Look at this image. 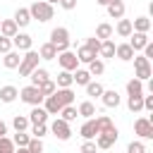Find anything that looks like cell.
<instances>
[{"instance_id":"obj_1","label":"cell","mask_w":153,"mask_h":153,"mask_svg":"<svg viewBox=\"0 0 153 153\" xmlns=\"http://www.w3.org/2000/svg\"><path fill=\"white\" fill-rule=\"evenodd\" d=\"M29 14H31V19H38L41 24H45V22H50V19H53L55 7H53V5H48L45 0H36V2H31V5H29Z\"/></svg>"},{"instance_id":"obj_2","label":"cell","mask_w":153,"mask_h":153,"mask_svg":"<svg viewBox=\"0 0 153 153\" xmlns=\"http://www.w3.org/2000/svg\"><path fill=\"white\" fill-rule=\"evenodd\" d=\"M48 43H53L57 53L69 50V29H65V26H55V29L50 31V41H48Z\"/></svg>"},{"instance_id":"obj_3","label":"cell","mask_w":153,"mask_h":153,"mask_svg":"<svg viewBox=\"0 0 153 153\" xmlns=\"http://www.w3.org/2000/svg\"><path fill=\"white\" fill-rule=\"evenodd\" d=\"M38 60H41V57H38V53H36V50H26V53L22 55L19 67H17V69H19V76H29V74L38 67Z\"/></svg>"},{"instance_id":"obj_4","label":"cell","mask_w":153,"mask_h":153,"mask_svg":"<svg viewBox=\"0 0 153 153\" xmlns=\"http://www.w3.org/2000/svg\"><path fill=\"white\" fill-rule=\"evenodd\" d=\"M131 60H134V69H136L134 79H139V81H148L151 74H153V69H151V60L143 57V55H134Z\"/></svg>"},{"instance_id":"obj_5","label":"cell","mask_w":153,"mask_h":153,"mask_svg":"<svg viewBox=\"0 0 153 153\" xmlns=\"http://www.w3.org/2000/svg\"><path fill=\"white\" fill-rule=\"evenodd\" d=\"M19 98L24 100V103H29L31 108H36V105H41L43 103V96H41V91H38V86H24L22 91H19Z\"/></svg>"},{"instance_id":"obj_6","label":"cell","mask_w":153,"mask_h":153,"mask_svg":"<svg viewBox=\"0 0 153 153\" xmlns=\"http://www.w3.org/2000/svg\"><path fill=\"white\" fill-rule=\"evenodd\" d=\"M117 139H120V131H117V127H112L110 131H105V134H98L96 139H93V143H96V148H112L115 143H117Z\"/></svg>"},{"instance_id":"obj_7","label":"cell","mask_w":153,"mask_h":153,"mask_svg":"<svg viewBox=\"0 0 153 153\" xmlns=\"http://www.w3.org/2000/svg\"><path fill=\"white\" fill-rule=\"evenodd\" d=\"M50 131H53V136H57L60 141H69V136H72V127H69V122H65V120H60V117L53 120Z\"/></svg>"},{"instance_id":"obj_8","label":"cell","mask_w":153,"mask_h":153,"mask_svg":"<svg viewBox=\"0 0 153 153\" xmlns=\"http://www.w3.org/2000/svg\"><path fill=\"white\" fill-rule=\"evenodd\" d=\"M57 62H60V67H62L65 72H74V69H79V60H76V55H74L72 50L57 53Z\"/></svg>"},{"instance_id":"obj_9","label":"cell","mask_w":153,"mask_h":153,"mask_svg":"<svg viewBox=\"0 0 153 153\" xmlns=\"http://www.w3.org/2000/svg\"><path fill=\"white\" fill-rule=\"evenodd\" d=\"M134 131L139 139H153V122L148 117H139L134 122Z\"/></svg>"},{"instance_id":"obj_10","label":"cell","mask_w":153,"mask_h":153,"mask_svg":"<svg viewBox=\"0 0 153 153\" xmlns=\"http://www.w3.org/2000/svg\"><path fill=\"white\" fill-rule=\"evenodd\" d=\"M31 45H33V38H31L29 33H17V36L12 38V48H17L19 53L31 50Z\"/></svg>"},{"instance_id":"obj_11","label":"cell","mask_w":153,"mask_h":153,"mask_svg":"<svg viewBox=\"0 0 153 153\" xmlns=\"http://www.w3.org/2000/svg\"><path fill=\"white\" fill-rule=\"evenodd\" d=\"M79 134L84 136V141H93V139L98 136V127H96V117H91V120H86V122L81 124V129H79Z\"/></svg>"},{"instance_id":"obj_12","label":"cell","mask_w":153,"mask_h":153,"mask_svg":"<svg viewBox=\"0 0 153 153\" xmlns=\"http://www.w3.org/2000/svg\"><path fill=\"white\" fill-rule=\"evenodd\" d=\"M48 117H50V115L43 110V105H36V108H31V112H29V124H45Z\"/></svg>"},{"instance_id":"obj_13","label":"cell","mask_w":153,"mask_h":153,"mask_svg":"<svg viewBox=\"0 0 153 153\" xmlns=\"http://www.w3.org/2000/svg\"><path fill=\"white\" fill-rule=\"evenodd\" d=\"M146 43H148V33L131 31V36H129V45H131V50H134V53H136V50H143V48H146Z\"/></svg>"},{"instance_id":"obj_14","label":"cell","mask_w":153,"mask_h":153,"mask_svg":"<svg viewBox=\"0 0 153 153\" xmlns=\"http://www.w3.org/2000/svg\"><path fill=\"white\" fill-rule=\"evenodd\" d=\"M17 33H19V26L14 24V19H2V22H0V36L14 38Z\"/></svg>"},{"instance_id":"obj_15","label":"cell","mask_w":153,"mask_h":153,"mask_svg":"<svg viewBox=\"0 0 153 153\" xmlns=\"http://www.w3.org/2000/svg\"><path fill=\"white\" fill-rule=\"evenodd\" d=\"M53 96L60 100L62 108H65V105H74V91H72V88H55Z\"/></svg>"},{"instance_id":"obj_16","label":"cell","mask_w":153,"mask_h":153,"mask_svg":"<svg viewBox=\"0 0 153 153\" xmlns=\"http://www.w3.org/2000/svg\"><path fill=\"white\" fill-rule=\"evenodd\" d=\"M134 55H136V53L131 50V45H129V43H120V45H115V57H120L122 62H129Z\"/></svg>"},{"instance_id":"obj_17","label":"cell","mask_w":153,"mask_h":153,"mask_svg":"<svg viewBox=\"0 0 153 153\" xmlns=\"http://www.w3.org/2000/svg\"><path fill=\"white\" fill-rule=\"evenodd\" d=\"M19 62H22V55H19V50H10V53H5V57H2V65H5V69H17V67H19Z\"/></svg>"},{"instance_id":"obj_18","label":"cell","mask_w":153,"mask_h":153,"mask_svg":"<svg viewBox=\"0 0 153 153\" xmlns=\"http://www.w3.org/2000/svg\"><path fill=\"white\" fill-rule=\"evenodd\" d=\"M43 110L48 112V115H60V110H62V105H60V100L55 98V96H48V98H43Z\"/></svg>"},{"instance_id":"obj_19","label":"cell","mask_w":153,"mask_h":153,"mask_svg":"<svg viewBox=\"0 0 153 153\" xmlns=\"http://www.w3.org/2000/svg\"><path fill=\"white\" fill-rule=\"evenodd\" d=\"M29 79H31V86H41L43 81H48V79H50V74H48V69H43V67H36V69L29 74Z\"/></svg>"},{"instance_id":"obj_20","label":"cell","mask_w":153,"mask_h":153,"mask_svg":"<svg viewBox=\"0 0 153 153\" xmlns=\"http://www.w3.org/2000/svg\"><path fill=\"white\" fill-rule=\"evenodd\" d=\"M17 98H19L17 86L7 84V86H2V88H0V100H2V103H12V100H17Z\"/></svg>"},{"instance_id":"obj_21","label":"cell","mask_w":153,"mask_h":153,"mask_svg":"<svg viewBox=\"0 0 153 153\" xmlns=\"http://www.w3.org/2000/svg\"><path fill=\"white\" fill-rule=\"evenodd\" d=\"M100 100H103V105H105V108H117V105H120V93H117L115 88H110V91H103Z\"/></svg>"},{"instance_id":"obj_22","label":"cell","mask_w":153,"mask_h":153,"mask_svg":"<svg viewBox=\"0 0 153 153\" xmlns=\"http://www.w3.org/2000/svg\"><path fill=\"white\" fill-rule=\"evenodd\" d=\"M76 112H79V117H84V120H91V117H96V115H98V112H96V105H93L91 100H84V103H79Z\"/></svg>"},{"instance_id":"obj_23","label":"cell","mask_w":153,"mask_h":153,"mask_svg":"<svg viewBox=\"0 0 153 153\" xmlns=\"http://www.w3.org/2000/svg\"><path fill=\"white\" fill-rule=\"evenodd\" d=\"M14 24H17V26H29V24H31L29 7H19V10L14 12Z\"/></svg>"},{"instance_id":"obj_24","label":"cell","mask_w":153,"mask_h":153,"mask_svg":"<svg viewBox=\"0 0 153 153\" xmlns=\"http://www.w3.org/2000/svg\"><path fill=\"white\" fill-rule=\"evenodd\" d=\"M131 31L148 33V31H151V19H148V17H136V19L131 22Z\"/></svg>"},{"instance_id":"obj_25","label":"cell","mask_w":153,"mask_h":153,"mask_svg":"<svg viewBox=\"0 0 153 153\" xmlns=\"http://www.w3.org/2000/svg\"><path fill=\"white\" fill-rule=\"evenodd\" d=\"M112 31H117V36H122V38H129V36H131V19H124V17H122Z\"/></svg>"},{"instance_id":"obj_26","label":"cell","mask_w":153,"mask_h":153,"mask_svg":"<svg viewBox=\"0 0 153 153\" xmlns=\"http://www.w3.org/2000/svg\"><path fill=\"white\" fill-rule=\"evenodd\" d=\"M112 33H115V31H112V26H110L108 22H103V24L96 26V38H98V41H108V38H112Z\"/></svg>"},{"instance_id":"obj_27","label":"cell","mask_w":153,"mask_h":153,"mask_svg":"<svg viewBox=\"0 0 153 153\" xmlns=\"http://www.w3.org/2000/svg\"><path fill=\"white\" fill-rule=\"evenodd\" d=\"M98 57H115V41H112V38H108V41H100Z\"/></svg>"},{"instance_id":"obj_28","label":"cell","mask_w":153,"mask_h":153,"mask_svg":"<svg viewBox=\"0 0 153 153\" xmlns=\"http://www.w3.org/2000/svg\"><path fill=\"white\" fill-rule=\"evenodd\" d=\"M38 57H41V60H55V57H57L55 45H53V43H43V45L38 48Z\"/></svg>"},{"instance_id":"obj_29","label":"cell","mask_w":153,"mask_h":153,"mask_svg":"<svg viewBox=\"0 0 153 153\" xmlns=\"http://www.w3.org/2000/svg\"><path fill=\"white\" fill-rule=\"evenodd\" d=\"M74 55H76V60H79V62H84V65H88V62H93V60L98 57V55H96V53H91L86 45L76 48V53H74Z\"/></svg>"},{"instance_id":"obj_30","label":"cell","mask_w":153,"mask_h":153,"mask_svg":"<svg viewBox=\"0 0 153 153\" xmlns=\"http://www.w3.org/2000/svg\"><path fill=\"white\" fill-rule=\"evenodd\" d=\"M72 84H74V79H72V72H65V69H60L55 86H57V88H72Z\"/></svg>"},{"instance_id":"obj_31","label":"cell","mask_w":153,"mask_h":153,"mask_svg":"<svg viewBox=\"0 0 153 153\" xmlns=\"http://www.w3.org/2000/svg\"><path fill=\"white\" fill-rule=\"evenodd\" d=\"M72 79H74L76 86H86L91 81V74H88V69H74L72 72Z\"/></svg>"},{"instance_id":"obj_32","label":"cell","mask_w":153,"mask_h":153,"mask_svg":"<svg viewBox=\"0 0 153 153\" xmlns=\"http://www.w3.org/2000/svg\"><path fill=\"white\" fill-rule=\"evenodd\" d=\"M127 96H143V81L129 79L127 81Z\"/></svg>"},{"instance_id":"obj_33","label":"cell","mask_w":153,"mask_h":153,"mask_svg":"<svg viewBox=\"0 0 153 153\" xmlns=\"http://www.w3.org/2000/svg\"><path fill=\"white\" fill-rule=\"evenodd\" d=\"M96 127H98V134H105V131H110L115 124H112V120H110L108 115H98V117H96Z\"/></svg>"},{"instance_id":"obj_34","label":"cell","mask_w":153,"mask_h":153,"mask_svg":"<svg viewBox=\"0 0 153 153\" xmlns=\"http://www.w3.org/2000/svg\"><path fill=\"white\" fill-rule=\"evenodd\" d=\"M105 10H108V14H110L112 19H122V17H124V2H110Z\"/></svg>"},{"instance_id":"obj_35","label":"cell","mask_w":153,"mask_h":153,"mask_svg":"<svg viewBox=\"0 0 153 153\" xmlns=\"http://www.w3.org/2000/svg\"><path fill=\"white\" fill-rule=\"evenodd\" d=\"M103 72H105V62H103L100 57H96L93 62H88V74H91V76H100Z\"/></svg>"},{"instance_id":"obj_36","label":"cell","mask_w":153,"mask_h":153,"mask_svg":"<svg viewBox=\"0 0 153 153\" xmlns=\"http://www.w3.org/2000/svg\"><path fill=\"white\" fill-rule=\"evenodd\" d=\"M103 84H98V81H88L86 84V96H91V98H100L103 96Z\"/></svg>"},{"instance_id":"obj_37","label":"cell","mask_w":153,"mask_h":153,"mask_svg":"<svg viewBox=\"0 0 153 153\" xmlns=\"http://www.w3.org/2000/svg\"><path fill=\"white\" fill-rule=\"evenodd\" d=\"M127 108L131 112H141L143 110V96H129L127 98Z\"/></svg>"},{"instance_id":"obj_38","label":"cell","mask_w":153,"mask_h":153,"mask_svg":"<svg viewBox=\"0 0 153 153\" xmlns=\"http://www.w3.org/2000/svg\"><path fill=\"white\" fill-rule=\"evenodd\" d=\"M76 117H79V112H76L74 105H65V108L60 110V120H65V122H74Z\"/></svg>"},{"instance_id":"obj_39","label":"cell","mask_w":153,"mask_h":153,"mask_svg":"<svg viewBox=\"0 0 153 153\" xmlns=\"http://www.w3.org/2000/svg\"><path fill=\"white\" fill-rule=\"evenodd\" d=\"M12 127H14L17 131H26L31 124H29V117H26V115H14V120H12Z\"/></svg>"},{"instance_id":"obj_40","label":"cell","mask_w":153,"mask_h":153,"mask_svg":"<svg viewBox=\"0 0 153 153\" xmlns=\"http://www.w3.org/2000/svg\"><path fill=\"white\" fill-rule=\"evenodd\" d=\"M29 141H31V136H29L26 131H17V134H14V139H12V143H14L17 148H26V146H29Z\"/></svg>"},{"instance_id":"obj_41","label":"cell","mask_w":153,"mask_h":153,"mask_svg":"<svg viewBox=\"0 0 153 153\" xmlns=\"http://www.w3.org/2000/svg\"><path fill=\"white\" fill-rule=\"evenodd\" d=\"M55 88H57V86H55V81H53V79H48V81H43V84L38 86V91H41V96H43V98L53 96V93H55Z\"/></svg>"},{"instance_id":"obj_42","label":"cell","mask_w":153,"mask_h":153,"mask_svg":"<svg viewBox=\"0 0 153 153\" xmlns=\"http://www.w3.org/2000/svg\"><path fill=\"white\" fill-rule=\"evenodd\" d=\"M48 134V124H31V139H43Z\"/></svg>"},{"instance_id":"obj_43","label":"cell","mask_w":153,"mask_h":153,"mask_svg":"<svg viewBox=\"0 0 153 153\" xmlns=\"http://www.w3.org/2000/svg\"><path fill=\"white\" fill-rule=\"evenodd\" d=\"M14 151H17V146L12 143V139L0 136V153H14Z\"/></svg>"},{"instance_id":"obj_44","label":"cell","mask_w":153,"mask_h":153,"mask_svg":"<svg viewBox=\"0 0 153 153\" xmlns=\"http://www.w3.org/2000/svg\"><path fill=\"white\" fill-rule=\"evenodd\" d=\"M127 153H146L143 141H141V139H139V141H131V143L127 146Z\"/></svg>"},{"instance_id":"obj_45","label":"cell","mask_w":153,"mask_h":153,"mask_svg":"<svg viewBox=\"0 0 153 153\" xmlns=\"http://www.w3.org/2000/svg\"><path fill=\"white\" fill-rule=\"evenodd\" d=\"M84 45H86V48H88L91 53H96V55H98V50H100V41H98L96 36H91V38H86V43H84Z\"/></svg>"},{"instance_id":"obj_46","label":"cell","mask_w":153,"mask_h":153,"mask_svg":"<svg viewBox=\"0 0 153 153\" xmlns=\"http://www.w3.org/2000/svg\"><path fill=\"white\" fill-rule=\"evenodd\" d=\"M26 148H29L31 153H43V141H41V139H31Z\"/></svg>"},{"instance_id":"obj_47","label":"cell","mask_w":153,"mask_h":153,"mask_svg":"<svg viewBox=\"0 0 153 153\" xmlns=\"http://www.w3.org/2000/svg\"><path fill=\"white\" fill-rule=\"evenodd\" d=\"M12 50V38H5V36H0V53L5 55V53H10Z\"/></svg>"},{"instance_id":"obj_48","label":"cell","mask_w":153,"mask_h":153,"mask_svg":"<svg viewBox=\"0 0 153 153\" xmlns=\"http://www.w3.org/2000/svg\"><path fill=\"white\" fill-rule=\"evenodd\" d=\"M98 148H96V143L93 141H84L81 143V148H79V153H96Z\"/></svg>"},{"instance_id":"obj_49","label":"cell","mask_w":153,"mask_h":153,"mask_svg":"<svg viewBox=\"0 0 153 153\" xmlns=\"http://www.w3.org/2000/svg\"><path fill=\"white\" fill-rule=\"evenodd\" d=\"M60 7L69 12V10H74V7H76V0H60Z\"/></svg>"},{"instance_id":"obj_50","label":"cell","mask_w":153,"mask_h":153,"mask_svg":"<svg viewBox=\"0 0 153 153\" xmlns=\"http://www.w3.org/2000/svg\"><path fill=\"white\" fill-rule=\"evenodd\" d=\"M143 110H153V96H143Z\"/></svg>"},{"instance_id":"obj_51","label":"cell","mask_w":153,"mask_h":153,"mask_svg":"<svg viewBox=\"0 0 153 153\" xmlns=\"http://www.w3.org/2000/svg\"><path fill=\"white\" fill-rule=\"evenodd\" d=\"M143 57H148V60L153 57V43H151V41H148V43H146V48H143Z\"/></svg>"},{"instance_id":"obj_52","label":"cell","mask_w":153,"mask_h":153,"mask_svg":"<svg viewBox=\"0 0 153 153\" xmlns=\"http://www.w3.org/2000/svg\"><path fill=\"white\" fill-rule=\"evenodd\" d=\"M96 2H98V5H103V7H108L110 2H122V0H96Z\"/></svg>"},{"instance_id":"obj_53","label":"cell","mask_w":153,"mask_h":153,"mask_svg":"<svg viewBox=\"0 0 153 153\" xmlns=\"http://www.w3.org/2000/svg\"><path fill=\"white\" fill-rule=\"evenodd\" d=\"M5 134H7V124L0 120V136H5Z\"/></svg>"},{"instance_id":"obj_54","label":"cell","mask_w":153,"mask_h":153,"mask_svg":"<svg viewBox=\"0 0 153 153\" xmlns=\"http://www.w3.org/2000/svg\"><path fill=\"white\" fill-rule=\"evenodd\" d=\"M14 153H31V151H29V148H17Z\"/></svg>"},{"instance_id":"obj_55","label":"cell","mask_w":153,"mask_h":153,"mask_svg":"<svg viewBox=\"0 0 153 153\" xmlns=\"http://www.w3.org/2000/svg\"><path fill=\"white\" fill-rule=\"evenodd\" d=\"M45 2H48V5H55V2H60V0H45Z\"/></svg>"},{"instance_id":"obj_56","label":"cell","mask_w":153,"mask_h":153,"mask_svg":"<svg viewBox=\"0 0 153 153\" xmlns=\"http://www.w3.org/2000/svg\"><path fill=\"white\" fill-rule=\"evenodd\" d=\"M0 22H2V19H0Z\"/></svg>"}]
</instances>
